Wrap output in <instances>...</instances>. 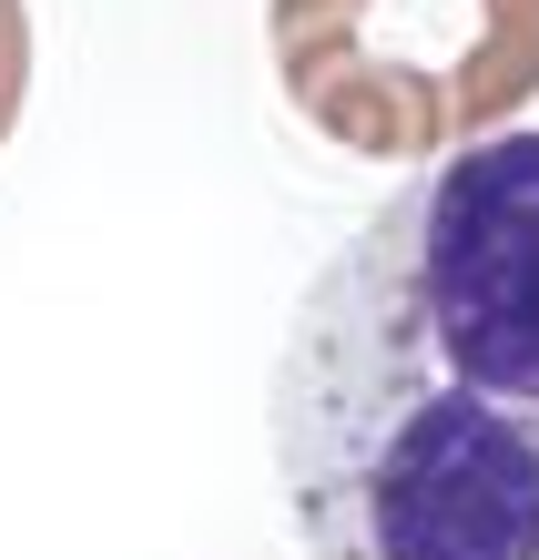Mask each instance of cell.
<instances>
[{
  "label": "cell",
  "mask_w": 539,
  "mask_h": 560,
  "mask_svg": "<svg viewBox=\"0 0 539 560\" xmlns=\"http://www.w3.org/2000/svg\"><path fill=\"white\" fill-rule=\"evenodd\" d=\"M285 103L366 163L458 153L539 103V0H265Z\"/></svg>",
  "instance_id": "cell-2"
},
{
  "label": "cell",
  "mask_w": 539,
  "mask_h": 560,
  "mask_svg": "<svg viewBox=\"0 0 539 560\" xmlns=\"http://www.w3.org/2000/svg\"><path fill=\"white\" fill-rule=\"evenodd\" d=\"M21 103H31V11L0 0V143L21 133Z\"/></svg>",
  "instance_id": "cell-3"
},
{
  "label": "cell",
  "mask_w": 539,
  "mask_h": 560,
  "mask_svg": "<svg viewBox=\"0 0 539 560\" xmlns=\"http://www.w3.org/2000/svg\"><path fill=\"white\" fill-rule=\"evenodd\" d=\"M306 560H539V133H479L326 255L276 357Z\"/></svg>",
  "instance_id": "cell-1"
}]
</instances>
